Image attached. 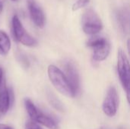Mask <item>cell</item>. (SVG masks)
Segmentation results:
<instances>
[{
    "label": "cell",
    "instance_id": "1",
    "mask_svg": "<svg viewBox=\"0 0 130 129\" xmlns=\"http://www.w3.org/2000/svg\"><path fill=\"white\" fill-rule=\"evenodd\" d=\"M47 73L52 84L60 94L71 98L75 97L74 90L63 71L56 66L50 65L48 67Z\"/></svg>",
    "mask_w": 130,
    "mask_h": 129
},
{
    "label": "cell",
    "instance_id": "2",
    "mask_svg": "<svg viewBox=\"0 0 130 129\" xmlns=\"http://www.w3.org/2000/svg\"><path fill=\"white\" fill-rule=\"evenodd\" d=\"M24 105L27 113L33 122L39 123L49 129H59L57 122L53 118L40 111L30 99L27 98L24 100Z\"/></svg>",
    "mask_w": 130,
    "mask_h": 129
},
{
    "label": "cell",
    "instance_id": "3",
    "mask_svg": "<svg viewBox=\"0 0 130 129\" xmlns=\"http://www.w3.org/2000/svg\"><path fill=\"white\" fill-rule=\"evenodd\" d=\"M82 30L88 35L95 36L103 29V24L98 14L92 9L86 10L82 17Z\"/></svg>",
    "mask_w": 130,
    "mask_h": 129
},
{
    "label": "cell",
    "instance_id": "4",
    "mask_svg": "<svg viewBox=\"0 0 130 129\" xmlns=\"http://www.w3.org/2000/svg\"><path fill=\"white\" fill-rule=\"evenodd\" d=\"M11 24L13 36L17 42L26 46H35L37 45V40L26 31L18 15L13 16Z\"/></svg>",
    "mask_w": 130,
    "mask_h": 129
},
{
    "label": "cell",
    "instance_id": "5",
    "mask_svg": "<svg viewBox=\"0 0 130 129\" xmlns=\"http://www.w3.org/2000/svg\"><path fill=\"white\" fill-rule=\"evenodd\" d=\"M117 71L124 90L130 86V62L122 49L117 52Z\"/></svg>",
    "mask_w": 130,
    "mask_h": 129
},
{
    "label": "cell",
    "instance_id": "6",
    "mask_svg": "<svg viewBox=\"0 0 130 129\" xmlns=\"http://www.w3.org/2000/svg\"><path fill=\"white\" fill-rule=\"evenodd\" d=\"M118 106L119 96L117 89L114 86H110L107 90L106 97L102 104L103 112L108 117H113L117 113Z\"/></svg>",
    "mask_w": 130,
    "mask_h": 129
},
{
    "label": "cell",
    "instance_id": "7",
    "mask_svg": "<svg viewBox=\"0 0 130 129\" xmlns=\"http://www.w3.org/2000/svg\"><path fill=\"white\" fill-rule=\"evenodd\" d=\"M64 71L76 96L80 91V76L78 68L73 62L68 60L64 63Z\"/></svg>",
    "mask_w": 130,
    "mask_h": 129
},
{
    "label": "cell",
    "instance_id": "8",
    "mask_svg": "<svg viewBox=\"0 0 130 129\" xmlns=\"http://www.w3.org/2000/svg\"><path fill=\"white\" fill-rule=\"evenodd\" d=\"M29 13L34 24L39 28H43L46 24V17L42 8L36 3L35 0H27Z\"/></svg>",
    "mask_w": 130,
    "mask_h": 129
},
{
    "label": "cell",
    "instance_id": "9",
    "mask_svg": "<svg viewBox=\"0 0 130 129\" xmlns=\"http://www.w3.org/2000/svg\"><path fill=\"white\" fill-rule=\"evenodd\" d=\"M117 20L122 31L126 34H130V8L128 6H123L120 8L116 14Z\"/></svg>",
    "mask_w": 130,
    "mask_h": 129
},
{
    "label": "cell",
    "instance_id": "10",
    "mask_svg": "<svg viewBox=\"0 0 130 129\" xmlns=\"http://www.w3.org/2000/svg\"><path fill=\"white\" fill-rule=\"evenodd\" d=\"M11 100L8 88L6 87L5 81L0 88V117L5 116L11 108Z\"/></svg>",
    "mask_w": 130,
    "mask_h": 129
},
{
    "label": "cell",
    "instance_id": "11",
    "mask_svg": "<svg viewBox=\"0 0 130 129\" xmlns=\"http://www.w3.org/2000/svg\"><path fill=\"white\" fill-rule=\"evenodd\" d=\"M110 52V43L107 40L103 44L93 49L92 58L96 62H102L105 60Z\"/></svg>",
    "mask_w": 130,
    "mask_h": 129
},
{
    "label": "cell",
    "instance_id": "12",
    "mask_svg": "<svg viewBox=\"0 0 130 129\" xmlns=\"http://www.w3.org/2000/svg\"><path fill=\"white\" fill-rule=\"evenodd\" d=\"M11 49V40L8 34L0 30V55L6 56Z\"/></svg>",
    "mask_w": 130,
    "mask_h": 129
},
{
    "label": "cell",
    "instance_id": "13",
    "mask_svg": "<svg viewBox=\"0 0 130 129\" xmlns=\"http://www.w3.org/2000/svg\"><path fill=\"white\" fill-rule=\"evenodd\" d=\"M46 97H47V100L50 106L54 108L56 110L59 112H64V106L62 102L56 97V96L50 90H48L46 92Z\"/></svg>",
    "mask_w": 130,
    "mask_h": 129
},
{
    "label": "cell",
    "instance_id": "14",
    "mask_svg": "<svg viewBox=\"0 0 130 129\" xmlns=\"http://www.w3.org/2000/svg\"><path fill=\"white\" fill-rule=\"evenodd\" d=\"M90 0H77L72 7V9L73 11H78L84 7H85L86 5H88V4L89 3Z\"/></svg>",
    "mask_w": 130,
    "mask_h": 129
},
{
    "label": "cell",
    "instance_id": "15",
    "mask_svg": "<svg viewBox=\"0 0 130 129\" xmlns=\"http://www.w3.org/2000/svg\"><path fill=\"white\" fill-rule=\"evenodd\" d=\"M25 129H43L37 123L33 122L32 120L27 121L25 123Z\"/></svg>",
    "mask_w": 130,
    "mask_h": 129
},
{
    "label": "cell",
    "instance_id": "16",
    "mask_svg": "<svg viewBox=\"0 0 130 129\" xmlns=\"http://www.w3.org/2000/svg\"><path fill=\"white\" fill-rule=\"evenodd\" d=\"M4 81H4V78H3V70H2V68L0 67V88H1V87L2 86Z\"/></svg>",
    "mask_w": 130,
    "mask_h": 129
},
{
    "label": "cell",
    "instance_id": "17",
    "mask_svg": "<svg viewBox=\"0 0 130 129\" xmlns=\"http://www.w3.org/2000/svg\"><path fill=\"white\" fill-rule=\"evenodd\" d=\"M125 90L126 92V99H127V101H128L129 104L130 105V86L129 87H127Z\"/></svg>",
    "mask_w": 130,
    "mask_h": 129
},
{
    "label": "cell",
    "instance_id": "18",
    "mask_svg": "<svg viewBox=\"0 0 130 129\" xmlns=\"http://www.w3.org/2000/svg\"><path fill=\"white\" fill-rule=\"evenodd\" d=\"M0 129H14L12 127L7 125H4V124H0Z\"/></svg>",
    "mask_w": 130,
    "mask_h": 129
},
{
    "label": "cell",
    "instance_id": "19",
    "mask_svg": "<svg viewBox=\"0 0 130 129\" xmlns=\"http://www.w3.org/2000/svg\"><path fill=\"white\" fill-rule=\"evenodd\" d=\"M126 45H127V49H128V53H129V56L130 57V37L128 38L127 40V43H126Z\"/></svg>",
    "mask_w": 130,
    "mask_h": 129
},
{
    "label": "cell",
    "instance_id": "20",
    "mask_svg": "<svg viewBox=\"0 0 130 129\" xmlns=\"http://www.w3.org/2000/svg\"><path fill=\"white\" fill-rule=\"evenodd\" d=\"M2 10H3V3L2 2H0V14L2 12Z\"/></svg>",
    "mask_w": 130,
    "mask_h": 129
},
{
    "label": "cell",
    "instance_id": "21",
    "mask_svg": "<svg viewBox=\"0 0 130 129\" xmlns=\"http://www.w3.org/2000/svg\"><path fill=\"white\" fill-rule=\"evenodd\" d=\"M117 129H123V128H117Z\"/></svg>",
    "mask_w": 130,
    "mask_h": 129
},
{
    "label": "cell",
    "instance_id": "22",
    "mask_svg": "<svg viewBox=\"0 0 130 129\" xmlns=\"http://www.w3.org/2000/svg\"><path fill=\"white\" fill-rule=\"evenodd\" d=\"M11 1H17V0H11Z\"/></svg>",
    "mask_w": 130,
    "mask_h": 129
}]
</instances>
